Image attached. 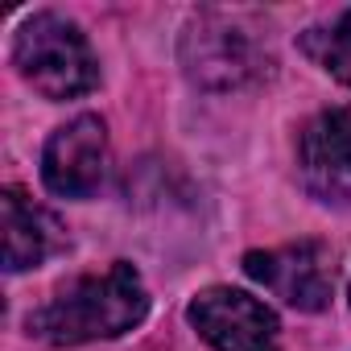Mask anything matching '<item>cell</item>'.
<instances>
[{"label":"cell","instance_id":"277c9868","mask_svg":"<svg viewBox=\"0 0 351 351\" xmlns=\"http://www.w3.org/2000/svg\"><path fill=\"white\" fill-rule=\"evenodd\" d=\"M186 318L215 351H281L277 314L244 289L211 285L191 302Z\"/></svg>","mask_w":351,"mask_h":351},{"label":"cell","instance_id":"6da1fadb","mask_svg":"<svg viewBox=\"0 0 351 351\" xmlns=\"http://www.w3.org/2000/svg\"><path fill=\"white\" fill-rule=\"evenodd\" d=\"M149 310V293L141 273L128 261H116L104 273L79 277L66 289H58L42 310L29 314V335L54 343V347H75L91 339H116L132 330Z\"/></svg>","mask_w":351,"mask_h":351},{"label":"cell","instance_id":"3957f363","mask_svg":"<svg viewBox=\"0 0 351 351\" xmlns=\"http://www.w3.org/2000/svg\"><path fill=\"white\" fill-rule=\"evenodd\" d=\"M182 66L207 91H232L261 75L256 42L223 13H199L182 34Z\"/></svg>","mask_w":351,"mask_h":351},{"label":"cell","instance_id":"ba28073f","mask_svg":"<svg viewBox=\"0 0 351 351\" xmlns=\"http://www.w3.org/2000/svg\"><path fill=\"white\" fill-rule=\"evenodd\" d=\"M0 223H5V269L9 273H25L34 265H42L50 252H58L66 244L62 223L34 207L17 186H9L0 195Z\"/></svg>","mask_w":351,"mask_h":351},{"label":"cell","instance_id":"9c48e42d","mask_svg":"<svg viewBox=\"0 0 351 351\" xmlns=\"http://www.w3.org/2000/svg\"><path fill=\"white\" fill-rule=\"evenodd\" d=\"M302 50L339 83L351 87V9L339 13L330 25H318L310 34H302Z\"/></svg>","mask_w":351,"mask_h":351},{"label":"cell","instance_id":"52a82bcc","mask_svg":"<svg viewBox=\"0 0 351 351\" xmlns=\"http://www.w3.org/2000/svg\"><path fill=\"white\" fill-rule=\"evenodd\" d=\"M298 165L314 199L322 203L351 199V108H326L302 128Z\"/></svg>","mask_w":351,"mask_h":351},{"label":"cell","instance_id":"8992f818","mask_svg":"<svg viewBox=\"0 0 351 351\" xmlns=\"http://www.w3.org/2000/svg\"><path fill=\"white\" fill-rule=\"evenodd\" d=\"M108 165V128L99 116H75L42 153V182L62 199H87Z\"/></svg>","mask_w":351,"mask_h":351},{"label":"cell","instance_id":"5b68a950","mask_svg":"<svg viewBox=\"0 0 351 351\" xmlns=\"http://www.w3.org/2000/svg\"><path fill=\"white\" fill-rule=\"evenodd\" d=\"M244 273L252 281H261L265 289H273L285 306L318 314L330 306L335 293V265H330V248L318 240H298L285 248H269V252H248L244 256Z\"/></svg>","mask_w":351,"mask_h":351},{"label":"cell","instance_id":"7a4b0ae2","mask_svg":"<svg viewBox=\"0 0 351 351\" xmlns=\"http://www.w3.org/2000/svg\"><path fill=\"white\" fill-rule=\"evenodd\" d=\"M13 66L46 99H75L99 83V62L87 38L58 13H34L17 29Z\"/></svg>","mask_w":351,"mask_h":351}]
</instances>
